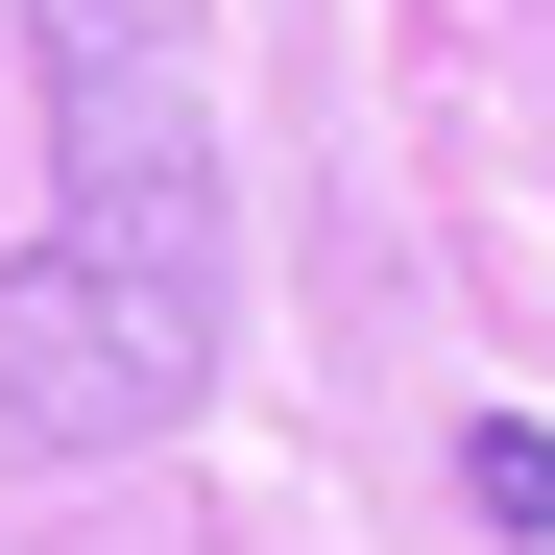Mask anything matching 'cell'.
Instances as JSON below:
<instances>
[{"mask_svg": "<svg viewBox=\"0 0 555 555\" xmlns=\"http://www.w3.org/2000/svg\"><path fill=\"white\" fill-rule=\"evenodd\" d=\"M25 49H49V242L0 266V459H121L218 387L242 169L169 0H25Z\"/></svg>", "mask_w": 555, "mask_h": 555, "instance_id": "6da1fadb", "label": "cell"}, {"mask_svg": "<svg viewBox=\"0 0 555 555\" xmlns=\"http://www.w3.org/2000/svg\"><path fill=\"white\" fill-rule=\"evenodd\" d=\"M459 507H483V531H555V435L483 411V435H459Z\"/></svg>", "mask_w": 555, "mask_h": 555, "instance_id": "7a4b0ae2", "label": "cell"}]
</instances>
